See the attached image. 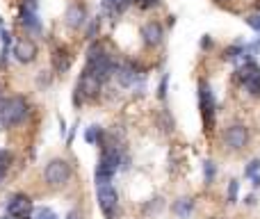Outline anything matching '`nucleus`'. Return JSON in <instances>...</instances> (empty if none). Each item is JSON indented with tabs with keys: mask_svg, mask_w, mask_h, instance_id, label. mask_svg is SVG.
<instances>
[{
	"mask_svg": "<svg viewBox=\"0 0 260 219\" xmlns=\"http://www.w3.org/2000/svg\"><path fill=\"white\" fill-rule=\"evenodd\" d=\"M137 5L142 9H153V7H157V5H160V0H137Z\"/></svg>",
	"mask_w": 260,
	"mask_h": 219,
	"instance_id": "nucleus-22",
	"label": "nucleus"
},
{
	"mask_svg": "<svg viewBox=\"0 0 260 219\" xmlns=\"http://www.w3.org/2000/svg\"><path fill=\"white\" fill-rule=\"evenodd\" d=\"M12 160H14V153H12V151H7V148H0V165L7 167Z\"/></svg>",
	"mask_w": 260,
	"mask_h": 219,
	"instance_id": "nucleus-21",
	"label": "nucleus"
},
{
	"mask_svg": "<svg viewBox=\"0 0 260 219\" xmlns=\"http://www.w3.org/2000/svg\"><path fill=\"white\" fill-rule=\"evenodd\" d=\"M101 87H103V82H101L89 69H85L82 76H80V80H78L76 94H73V103L80 105L82 99H96V96L101 94Z\"/></svg>",
	"mask_w": 260,
	"mask_h": 219,
	"instance_id": "nucleus-3",
	"label": "nucleus"
},
{
	"mask_svg": "<svg viewBox=\"0 0 260 219\" xmlns=\"http://www.w3.org/2000/svg\"><path fill=\"white\" fill-rule=\"evenodd\" d=\"M73 137H76V128H71V133H69V137H67V142L71 144L73 142Z\"/></svg>",
	"mask_w": 260,
	"mask_h": 219,
	"instance_id": "nucleus-28",
	"label": "nucleus"
},
{
	"mask_svg": "<svg viewBox=\"0 0 260 219\" xmlns=\"http://www.w3.org/2000/svg\"><path fill=\"white\" fill-rule=\"evenodd\" d=\"M85 21H87V9H85V5H80V3H73L71 7L67 9V14H64V23H67L71 30H80V27L85 25Z\"/></svg>",
	"mask_w": 260,
	"mask_h": 219,
	"instance_id": "nucleus-9",
	"label": "nucleus"
},
{
	"mask_svg": "<svg viewBox=\"0 0 260 219\" xmlns=\"http://www.w3.org/2000/svg\"><path fill=\"white\" fill-rule=\"evenodd\" d=\"M30 219H57V215H55L50 208H37Z\"/></svg>",
	"mask_w": 260,
	"mask_h": 219,
	"instance_id": "nucleus-18",
	"label": "nucleus"
},
{
	"mask_svg": "<svg viewBox=\"0 0 260 219\" xmlns=\"http://www.w3.org/2000/svg\"><path fill=\"white\" fill-rule=\"evenodd\" d=\"M199 110L203 114L206 130H212L217 121V101H215V91H212L210 82L206 80H199Z\"/></svg>",
	"mask_w": 260,
	"mask_h": 219,
	"instance_id": "nucleus-1",
	"label": "nucleus"
},
{
	"mask_svg": "<svg viewBox=\"0 0 260 219\" xmlns=\"http://www.w3.org/2000/svg\"><path fill=\"white\" fill-rule=\"evenodd\" d=\"M67 219H82V215H80V210H71L67 215Z\"/></svg>",
	"mask_w": 260,
	"mask_h": 219,
	"instance_id": "nucleus-26",
	"label": "nucleus"
},
{
	"mask_svg": "<svg viewBox=\"0 0 260 219\" xmlns=\"http://www.w3.org/2000/svg\"><path fill=\"white\" fill-rule=\"evenodd\" d=\"M105 139V133L101 126H89V128L85 130V142L87 144H103Z\"/></svg>",
	"mask_w": 260,
	"mask_h": 219,
	"instance_id": "nucleus-14",
	"label": "nucleus"
},
{
	"mask_svg": "<svg viewBox=\"0 0 260 219\" xmlns=\"http://www.w3.org/2000/svg\"><path fill=\"white\" fill-rule=\"evenodd\" d=\"M217 3H231V0H217Z\"/></svg>",
	"mask_w": 260,
	"mask_h": 219,
	"instance_id": "nucleus-30",
	"label": "nucleus"
},
{
	"mask_svg": "<svg viewBox=\"0 0 260 219\" xmlns=\"http://www.w3.org/2000/svg\"><path fill=\"white\" fill-rule=\"evenodd\" d=\"M5 174H7V167H3V165H0V180L5 178Z\"/></svg>",
	"mask_w": 260,
	"mask_h": 219,
	"instance_id": "nucleus-29",
	"label": "nucleus"
},
{
	"mask_svg": "<svg viewBox=\"0 0 260 219\" xmlns=\"http://www.w3.org/2000/svg\"><path fill=\"white\" fill-rule=\"evenodd\" d=\"M251 180H253V183H251V185H253V187H256V190H258V187H260V171H258V174H256V176H253V178H251Z\"/></svg>",
	"mask_w": 260,
	"mask_h": 219,
	"instance_id": "nucleus-27",
	"label": "nucleus"
},
{
	"mask_svg": "<svg viewBox=\"0 0 260 219\" xmlns=\"http://www.w3.org/2000/svg\"><path fill=\"white\" fill-rule=\"evenodd\" d=\"M71 165H69L67 160H62V158H55V160H50L48 165H46L44 169V180L50 185V187H62V185H67L69 180H71Z\"/></svg>",
	"mask_w": 260,
	"mask_h": 219,
	"instance_id": "nucleus-2",
	"label": "nucleus"
},
{
	"mask_svg": "<svg viewBox=\"0 0 260 219\" xmlns=\"http://www.w3.org/2000/svg\"><path fill=\"white\" fill-rule=\"evenodd\" d=\"M244 21H247V25L251 27L253 32H258V35H260V14H249Z\"/></svg>",
	"mask_w": 260,
	"mask_h": 219,
	"instance_id": "nucleus-20",
	"label": "nucleus"
},
{
	"mask_svg": "<svg viewBox=\"0 0 260 219\" xmlns=\"http://www.w3.org/2000/svg\"><path fill=\"white\" fill-rule=\"evenodd\" d=\"M212 46H215V41H212L210 37L206 35V37H203V39H201V50H210Z\"/></svg>",
	"mask_w": 260,
	"mask_h": 219,
	"instance_id": "nucleus-25",
	"label": "nucleus"
},
{
	"mask_svg": "<svg viewBox=\"0 0 260 219\" xmlns=\"http://www.w3.org/2000/svg\"><path fill=\"white\" fill-rule=\"evenodd\" d=\"M258 171H260V160H258V158H253V160L244 167V178H253Z\"/></svg>",
	"mask_w": 260,
	"mask_h": 219,
	"instance_id": "nucleus-17",
	"label": "nucleus"
},
{
	"mask_svg": "<svg viewBox=\"0 0 260 219\" xmlns=\"http://www.w3.org/2000/svg\"><path fill=\"white\" fill-rule=\"evenodd\" d=\"M18 23H21L27 32H32V35H39V32H41V21H39V16H37V12H30V9H23L21 7Z\"/></svg>",
	"mask_w": 260,
	"mask_h": 219,
	"instance_id": "nucleus-10",
	"label": "nucleus"
},
{
	"mask_svg": "<svg viewBox=\"0 0 260 219\" xmlns=\"http://www.w3.org/2000/svg\"><path fill=\"white\" fill-rule=\"evenodd\" d=\"M12 53L21 64H30V62H35V57H37V44L32 39H27V37H23V39H18L16 44H14Z\"/></svg>",
	"mask_w": 260,
	"mask_h": 219,
	"instance_id": "nucleus-8",
	"label": "nucleus"
},
{
	"mask_svg": "<svg viewBox=\"0 0 260 219\" xmlns=\"http://www.w3.org/2000/svg\"><path fill=\"white\" fill-rule=\"evenodd\" d=\"M174 212L178 217H189L194 212V199H187V197H183V199H178V201L174 203Z\"/></svg>",
	"mask_w": 260,
	"mask_h": 219,
	"instance_id": "nucleus-13",
	"label": "nucleus"
},
{
	"mask_svg": "<svg viewBox=\"0 0 260 219\" xmlns=\"http://www.w3.org/2000/svg\"><path fill=\"white\" fill-rule=\"evenodd\" d=\"M215 178H217V165L212 160H206L203 162V180H206V185H210L215 183Z\"/></svg>",
	"mask_w": 260,
	"mask_h": 219,
	"instance_id": "nucleus-15",
	"label": "nucleus"
},
{
	"mask_svg": "<svg viewBox=\"0 0 260 219\" xmlns=\"http://www.w3.org/2000/svg\"><path fill=\"white\" fill-rule=\"evenodd\" d=\"M96 199H99V206L103 210V215L108 219H114L117 217V210H119V194L117 190L110 185H99L96 187Z\"/></svg>",
	"mask_w": 260,
	"mask_h": 219,
	"instance_id": "nucleus-4",
	"label": "nucleus"
},
{
	"mask_svg": "<svg viewBox=\"0 0 260 219\" xmlns=\"http://www.w3.org/2000/svg\"><path fill=\"white\" fill-rule=\"evenodd\" d=\"M0 27H3V18H0Z\"/></svg>",
	"mask_w": 260,
	"mask_h": 219,
	"instance_id": "nucleus-32",
	"label": "nucleus"
},
{
	"mask_svg": "<svg viewBox=\"0 0 260 219\" xmlns=\"http://www.w3.org/2000/svg\"><path fill=\"white\" fill-rule=\"evenodd\" d=\"M165 39V27L157 21H146L142 25V41L148 46V48H157Z\"/></svg>",
	"mask_w": 260,
	"mask_h": 219,
	"instance_id": "nucleus-7",
	"label": "nucleus"
},
{
	"mask_svg": "<svg viewBox=\"0 0 260 219\" xmlns=\"http://www.w3.org/2000/svg\"><path fill=\"white\" fill-rule=\"evenodd\" d=\"M99 25H101V21H99V18H94V21H91L89 32H87V37H89V39H96V32H99Z\"/></svg>",
	"mask_w": 260,
	"mask_h": 219,
	"instance_id": "nucleus-23",
	"label": "nucleus"
},
{
	"mask_svg": "<svg viewBox=\"0 0 260 219\" xmlns=\"http://www.w3.org/2000/svg\"><path fill=\"white\" fill-rule=\"evenodd\" d=\"M7 212L12 219H30L35 208H32L30 197H25V194H14L7 203Z\"/></svg>",
	"mask_w": 260,
	"mask_h": 219,
	"instance_id": "nucleus-6",
	"label": "nucleus"
},
{
	"mask_svg": "<svg viewBox=\"0 0 260 219\" xmlns=\"http://www.w3.org/2000/svg\"><path fill=\"white\" fill-rule=\"evenodd\" d=\"M221 139H224V144L231 148V151H242V148L249 146V139H251V135H249L247 126L233 123V126H229V128L224 130Z\"/></svg>",
	"mask_w": 260,
	"mask_h": 219,
	"instance_id": "nucleus-5",
	"label": "nucleus"
},
{
	"mask_svg": "<svg viewBox=\"0 0 260 219\" xmlns=\"http://www.w3.org/2000/svg\"><path fill=\"white\" fill-rule=\"evenodd\" d=\"M71 62H73V57L69 55L67 48H57L53 53V67L57 73H67L69 69H71Z\"/></svg>",
	"mask_w": 260,
	"mask_h": 219,
	"instance_id": "nucleus-11",
	"label": "nucleus"
},
{
	"mask_svg": "<svg viewBox=\"0 0 260 219\" xmlns=\"http://www.w3.org/2000/svg\"><path fill=\"white\" fill-rule=\"evenodd\" d=\"M244 46H247V41H242V39L233 41L231 46L224 48V55H221V57H224L226 62H238V59L244 57Z\"/></svg>",
	"mask_w": 260,
	"mask_h": 219,
	"instance_id": "nucleus-12",
	"label": "nucleus"
},
{
	"mask_svg": "<svg viewBox=\"0 0 260 219\" xmlns=\"http://www.w3.org/2000/svg\"><path fill=\"white\" fill-rule=\"evenodd\" d=\"M238 192H240V183L238 180H231L229 183V194H226V201L233 206V203H238Z\"/></svg>",
	"mask_w": 260,
	"mask_h": 219,
	"instance_id": "nucleus-16",
	"label": "nucleus"
},
{
	"mask_svg": "<svg viewBox=\"0 0 260 219\" xmlns=\"http://www.w3.org/2000/svg\"><path fill=\"white\" fill-rule=\"evenodd\" d=\"M0 219H12V217H0Z\"/></svg>",
	"mask_w": 260,
	"mask_h": 219,
	"instance_id": "nucleus-31",
	"label": "nucleus"
},
{
	"mask_svg": "<svg viewBox=\"0 0 260 219\" xmlns=\"http://www.w3.org/2000/svg\"><path fill=\"white\" fill-rule=\"evenodd\" d=\"M23 9H30V12H37V7H39V3L37 0H23V5H21Z\"/></svg>",
	"mask_w": 260,
	"mask_h": 219,
	"instance_id": "nucleus-24",
	"label": "nucleus"
},
{
	"mask_svg": "<svg viewBox=\"0 0 260 219\" xmlns=\"http://www.w3.org/2000/svg\"><path fill=\"white\" fill-rule=\"evenodd\" d=\"M167 89H169V73H165V76L160 78V85H157V99L165 101L167 99Z\"/></svg>",
	"mask_w": 260,
	"mask_h": 219,
	"instance_id": "nucleus-19",
	"label": "nucleus"
}]
</instances>
